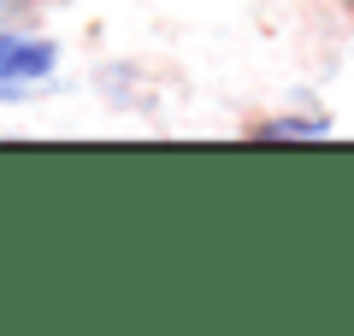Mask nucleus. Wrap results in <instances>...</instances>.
<instances>
[{"instance_id": "1", "label": "nucleus", "mask_w": 354, "mask_h": 336, "mask_svg": "<svg viewBox=\"0 0 354 336\" xmlns=\"http://www.w3.org/2000/svg\"><path fill=\"white\" fill-rule=\"evenodd\" d=\"M53 41H30V36H0V88L36 83V77L53 71Z\"/></svg>"}, {"instance_id": "2", "label": "nucleus", "mask_w": 354, "mask_h": 336, "mask_svg": "<svg viewBox=\"0 0 354 336\" xmlns=\"http://www.w3.org/2000/svg\"><path fill=\"white\" fill-rule=\"evenodd\" d=\"M325 124H307V118H283V124H266V136H319Z\"/></svg>"}]
</instances>
